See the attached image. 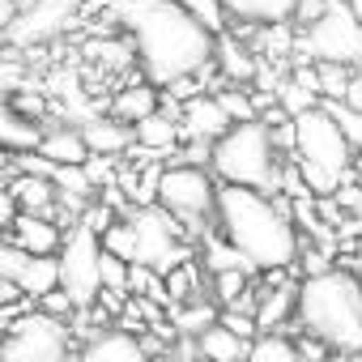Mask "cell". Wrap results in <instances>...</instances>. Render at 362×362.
I'll return each instance as SVG.
<instances>
[{
    "mask_svg": "<svg viewBox=\"0 0 362 362\" xmlns=\"http://www.w3.org/2000/svg\"><path fill=\"white\" fill-rule=\"evenodd\" d=\"M107 13L132 39L141 73L166 90L179 77H201L214 64V35L175 0H111Z\"/></svg>",
    "mask_w": 362,
    "mask_h": 362,
    "instance_id": "cell-1",
    "label": "cell"
},
{
    "mask_svg": "<svg viewBox=\"0 0 362 362\" xmlns=\"http://www.w3.org/2000/svg\"><path fill=\"white\" fill-rule=\"evenodd\" d=\"M214 222H218V235L239 247V256L252 264V273H273V269L298 264L303 235L290 214V197L243 188V184H218Z\"/></svg>",
    "mask_w": 362,
    "mask_h": 362,
    "instance_id": "cell-2",
    "label": "cell"
},
{
    "mask_svg": "<svg viewBox=\"0 0 362 362\" xmlns=\"http://www.w3.org/2000/svg\"><path fill=\"white\" fill-rule=\"evenodd\" d=\"M298 332L320 337L332 354H362V281L345 269L307 273L294 307Z\"/></svg>",
    "mask_w": 362,
    "mask_h": 362,
    "instance_id": "cell-3",
    "label": "cell"
},
{
    "mask_svg": "<svg viewBox=\"0 0 362 362\" xmlns=\"http://www.w3.org/2000/svg\"><path fill=\"white\" fill-rule=\"evenodd\" d=\"M281 166H286V153L273 145V132L260 115L230 124L209 149V170L218 175V184H243V188L277 192Z\"/></svg>",
    "mask_w": 362,
    "mask_h": 362,
    "instance_id": "cell-4",
    "label": "cell"
},
{
    "mask_svg": "<svg viewBox=\"0 0 362 362\" xmlns=\"http://www.w3.org/2000/svg\"><path fill=\"white\" fill-rule=\"evenodd\" d=\"M294 162L307 179L311 197H332L341 188V179L354 175V145L328 107L315 103L294 115Z\"/></svg>",
    "mask_w": 362,
    "mask_h": 362,
    "instance_id": "cell-5",
    "label": "cell"
},
{
    "mask_svg": "<svg viewBox=\"0 0 362 362\" xmlns=\"http://www.w3.org/2000/svg\"><path fill=\"white\" fill-rule=\"evenodd\" d=\"M77 345H73L69 320H56L43 307L18 311L5 324V337H0V358L5 362H60Z\"/></svg>",
    "mask_w": 362,
    "mask_h": 362,
    "instance_id": "cell-6",
    "label": "cell"
},
{
    "mask_svg": "<svg viewBox=\"0 0 362 362\" xmlns=\"http://www.w3.org/2000/svg\"><path fill=\"white\" fill-rule=\"evenodd\" d=\"M214 197H218V175L209 166L179 162L158 175L153 205H162L170 218L184 222V235H201V226L214 218Z\"/></svg>",
    "mask_w": 362,
    "mask_h": 362,
    "instance_id": "cell-7",
    "label": "cell"
},
{
    "mask_svg": "<svg viewBox=\"0 0 362 362\" xmlns=\"http://www.w3.org/2000/svg\"><path fill=\"white\" fill-rule=\"evenodd\" d=\"M294 60H337V64L358 69V60H362V22H358V13L345 0H332L315 22L298 26Z\"/></svg>",
    "mask_w": 362,
    "mask_h": 362,
    "instance_id": "cell-8",
    "label": "cell"
},
{
    "mask_svg": "<svg viewBox=\"0 0 362 362\" xmlns=\"http://www.w3.org/2000/svg\"><path fill=\"white\" fill-rule=\"evenodd\" d=\"M128 222L136 230V260L149 264L153 273H166V269L184 264L192 256L188 235H184V222L170 218L162 205H136L128 214Z\"/></svg>",
    "mask_w": 362,
    "mask_h": 362,
    "instance_id": "cell-9",
    "label": "cell"
},
{
    "mask_svg": "<svg viewBox=\"0 0 362 362\" xmlns=\"http://www.w3.org/2000/svg\"><path fill=\"white\" fill-rule=\"evenodd\" d=\"M56 256H60V290L73 294L77 311L94 307L98 290H103V281H98V256H103L98 230H90L86 222H77L73 235H64V243H60Z\"/></svg>",
    "mask_w": 362,
    "mask_h": 362,
    "instance_id": "cell-10",
    "label": "cell"
},
{
    "mask_svg": "<svg viewBox=\"0 0 362 362\" xmlns=\"http://www.w3.org/2000/svg\"><path fill=\"white\" fill-rule=\"evenodd\" d=\"M69 22H73V0H22L5 35L13 47H39L56 39Z\"/></svg>",
    "mask_w": 362,
    "mask_h": 362,
    "instance_id": "cell-11",
    "label": "cell"
},
{
    "mask_svg": "<svg viewBox=\"0 0 362 362\" xmlns=\"http://www.w3.org/2000/svg\"><path fill=\"white\" fill-rule=\"evenodd\" d=\"M214 69L222 73V81H235V86H252L256 77H260V52L247 43V39H239V35H230L226 26L214 35Z\"/></svg>",
    "mask_w": 362,
    "mask_h": 362,
    "instance_id": "cell-12",
    "label": "cell"
},
{
    "mask_svg": "<svg viewBox=\"0 0 362 362\" xmlns=\"http://www.w3.org/2000/svg\"><path fill=\"white\" fill-rule=\"evenodd\" d=\"M235 119L226 115V107L218 103V94H192L184 98V107H179V132H184V141H218Z\"/></svg>",
    "mask_w": 362,
    "mask_h": 362,
    "instance_id": "cell-13",
    "label": "cell"
},
{
    "mask_svg": "<svg viewBox=\"0 0 362 362\" xmlns=\"http://www.w3.org/2000/svg\"><path fill=\"white\" fill-rule=\"evenodd\" d=\"M77 354L86 362H141L145 358V341L132 328H94V337L86 345H77Z\"/></svg>",
    "mask_w": 362,
    "mask_h": 362,
    "instance_id": "cell-14",
    "label": "cell"
},
{
    "mask_svg": "<svg viewBox=\"0 0 362 362\" xmlns=\"http://www.w3.org/2000/svg\"><path fill=\"white\" fill-rule=\"evenodd\" d=\"M5 239L18 243V247L30 252V256H47V252H60L64 226H60V218H52V214H18V222L9 226Z\"/></svg>",
    "mask_w": 362,
    "mask_h": 362,
    "instance_id": "cell-15",
    "label": "cell"
},
{
    "mask_svg": "<svg viewBox=\"0 0 362 362\" xmlns=\"http://www.w3.org/2000/svg\"><path fill=\"white\" fill-rule=\"evenodd\" d=\"M184 132H179V111H149L132 124V149L141 153H175Z\"/></svg>",
    "mask_w": 362,
    "mask_h": 362,
    "instance_id": "cell-16",
    "label": "cell"
},
{
    "mask_svg": "<svg viewBox=\"0 0 362 362\" xmlns=\"http://www.w3.org/2000/svg\"><path fill=\"white\" fill-rule=\"evenodd\" d=\"M39 136H43V119L26 115L13 98H0V153L39 149Z\"/></svg>",
    "mask_w": 362,
    "mask_h": 362,
    "instance_id": "cell-17",
    "label": "cell"
},
{
    "mask_svg": "<svg viewBox=\"0 0 362 362\" xmlns=\"http://www.w3.org/2000/svg\"><path fill=\"white\" fill-rule=\"evenodd\" d=\"M18 201L22 214H52L60 209V188H56V179L52 175H35V170H18L9 184H5Z\"/></svg>",
    "mask_w": 362,
    "mask_h": 362,
    "instance_id": "cell-18",
    "label": "cell"
},
{
    "mask_svg": "<svg viewBox=\"0 0 362 362\" xmlns=\"http://www.w3.org/2000/svg\"><path fill=\"white\" fill-rule=\"evenodd\" d=\"M162 107V94H158V86L141 73V77H128L119 90H115V98H111V115L115 119H124V124H136L141 115H149V111H158Z\"/></svg>",
    "mask_w": 362,
    "mask_h": 362,
    "instance_id": "cell-19",
    "label": "cell"
},
{
    "mask_svg": "<svg viewBox=\"0 0 362 362\" xmlns=\"http://www.w3.org/2000/svg\"><path fill=\"white\" fill-rule=\"evenodd\" d=\"M81 136L90 145V153H128L132 149V124L115 119V115H90L81 124Z\"/></svg>",
    "mask_w": 362,
    "mask_h": 362,
    "instance_id": "cell-20",
    "label": "cell"
},
{
    "mask_svg": "<svg viewBox=\"0 0 362 362\" xmlns=\"http://www.w3.org/2000/svg\"><path fill=\"white\" fill-rule=\"evenodd\" d=\"M294 307H298V281L256 290V311H252L256 328H286V324H294Z\"/></svg>",
    "mask_w": 362,
    "mask_h": 362,
    "instance_id": "cell-21",
    "label": "cell"
},
{
    "mask_svg": "<svg viewBox=\"0 0 362 362\" xmlns=\"http://www.w3.org/2000/svg\"><path fill=\"white\" fill-rule=\"evenodd\" d=\"M222 13L243 26H264V22H294L298 0H218Z\"/></svg>",
    "mask_w": 362,
    "mask_h": 362,
    "instance_id": "cell-22",
    "label": "cell"
},
{
    "mask_svg": "<svg viewBox=\"0 0 362 362\" xmlns=\"http://www.w3.org/2000/svg\"><path fill=\"white\" fill-rule=\"evenodd\" d=\"M39 153L56 166H69V162H86L90 158V145L81 136V128H69V124H56V128H43L39 136Z\"/></svg>",
    "mask_w": 362,
    "mask_h": 362,
    "instance_id": "cell-23",
    "label": "cell"
},
{
    "mask_svg": "<svg viewBox=\"0 0 362 362\" xmlns=\"http://www.w3.org/2000/svg\"><path fill=\"white\" fill-rule=\"evenodd\" d=\"M56 286H60V256H56V252H47V256H26L22 273H18L22 298L39 303V298H43L47 290H56Z\"/></svg>",
    "mask_w": 362,
    "mask_h": 362,
    "instance_id": "cell-24",
    "label": "cell"
},
{
    "mask_svg": "<svg viewBox=\"0 0 362 362\" xmlns=\"http://www.w3.org/2000/svg\"><path fill=\"white\" fill-rule=\"evenodd\" d=\"M197 345H201V358H218V362H239V358H247V341H243L235 328H226L222 320H214L209 328H201V332H197Z\"/></svg>",
    "mask_w": 362,
    "mask_h": 362,
    "instance_id": "cell-25",
    "label": "cell"
},
{
    "mask_svg": "<svg viewBox=\"0 0 362 362\" xmlns=\"http://www.w3.org/2000/svg\"><path fill=\"white\" fill-rule=\"evenodd\" d=\"M86 56H90V64L103 69V73H128V69L136 64V47H132L128 35H119V39H94V43L86 47Z\"/></svg>",
    "mask_w": 362,
    "mask_h": 362,
    "instance_id": "cell-26",
    "label": "cell"
},
{
    "mask_svg": "<svg viewBox=\"0 0 362 362\" xmlns=\"http://www.w3.org/2000/svg\"><path fill=\"white\" fill-rule=\"evenodd\" d=\"M247 358L252 362H294L298 358V345L290 341L286 328H260L247 341Z\"/></svg>",
    "mask_w": 362,
    "mask_h": 362,
    "instance_id": "cell-27",
    "label": "cell"
},
{
    "mask_svg": "<svg viewBox=\"0 0 362 362\" xmlns=\"http://www.w3.org/2000/svg\"><path fill=\"white\" fill-rule=\"evenodd\" d=\"M218 320V307L214 303H205V298H184V303H179V307H170V324L179 328V332H188V337H197L201 328H209Z\"/></svg>",
    "mask_w": 362,
    "mask_h": 362,
    "instance_id": "cell-28",
    "label": "cell"
},
{
    "mask_svg": "<svg viewBox=\"0 0 362 362\" xmlns=\"http://www.w3.org/2000/svg\"><path fill=\"white\" fill-rule=\"evenodd\" d=\"M315 73H320V103H341V98H345V86H349V77H354V64L315 60Z\"/></svg>",
    "mask_w": 362,
    "mask_h": 362,
    "instance_id": "cell-29",
    "label": "cell"
},
{
    "mask_svg": "<svg viewBox=\"0 0 362 362\" xmlns=\"http://www.w3.org/2000/svg\"><path fill=\"white\" fill-rule=\"evenodd\" d=\"M98 243H103V252H115V256H124V260H136V230H132L128 218H124V222L111 218V222L103 226Z\"/></svg>",
    "mask_w": 362,
    "mask_h": 362,
    "instance_id": "cell-30",
    "label": "cell"
},
{
    "mask_svg": "<svg viewBox=\"0 0 362 362\" xmlns=\"http://www.w3.org/2000/svg\"><path fill=\"white\" fill-rule=\"evenodd\" d=\"M247 277H252V269H218V273H214V298H218L222 307H235V303L252 290Z\"/></svg>",
    "mask_w": 362,
    "mask_h": 362,
    "instance_id": "cell-31",
    "label": "cell"
},
{
    "mask_svg": "<svg viewBox=\"0 0 362 362\" xmlns=\"http://www.w3.org/2000/svg\"><path fill=\"white\" fill-rule=\"evenodd\" d=\"M218 103L226 107V115L239 124V119H256L260 111H256V98H252V90H243V86H235V81H226V90H218Z\"/></svg>",
    "mask_w": 362,
    "mask_h": 362,
    "instance_id": "cell-32",
    "label": "cell"
},
{
    "mask_svg": "<svg viewBox=\"0 0 362 362\" xmlns=\"http://www.w3.org/2000/svg\"><path fill=\"white\" fill-rule=\"evenodd\" d=\"M128 264H132V260H124V256H115V252H103V256H98V281H103V290L124 294V290H128Z\"/></svg>",
    "mask_w": 362,
    "mask_h": 362,
    "instance_id": "cell-33",
    "label": "cell"
},
{
    "mask_svg": "<svg viewBox=\"0 0 362 362\" xmlns=\"http://www.w3.org/2000/svg\"><path fill=\"white\" fill-rule=\"evenodd\" d=\"M328 111H332V119L341 124V132L349 136V145H354V153H362V111H354V107H345V103H324Z\"/></svg>",
    "mask_w": 362,
    "mask_h": 362,
    "instance_id": "cell-34",
    "label": "cell"
},
{
    "mask_svg": "<svg viewBox=\"0 0 362 362\" xmlns=\"http://www.w3.org/2000/svg\"><path fill=\"white\" fill-rule=\"evenodd\" d=\"M35 307H43V311H47V315H56V320H77V303H73V294H69V290H60V286H56V290H47Z\"/></svg>",
    "mask_w": 362,
    "mask_h": 362,
    "instance_id": "cell-35",
    "label": "cell"
},
{
    "mask_svg": "<svg viewBox=\"0 0 362 362\" xmlns=\"http://www.w3.org/2000/svg\"><path fill=\"white\" fill-rule=\"evenodd\" d=\"M175 5H184L192 18H201L209 30H222L226 26V13H222V5H218V0H175Z\"/></svg>",
    "mask_w": 362,
    "mask_h": 362,
    "instance_id": "cell-36",
    "label": "cell"
},
{
    "mask_svg": "<svg viewBox=\"0 0 362 362\" xmlns=\"http://www.w3.org/2000/svg\"><path fill=\"white\" fill-rule=\"evenodd\" d=\"M218 320H222L226 328H235V332H239L243 341H252V337L260 332V328H256V315H252V311H222Z\"/></svg>",
    "mask_w": 362,
    "mask_h": 362,
    "instance_id": "cell-37",
    "label": "cell"
},
{
    "mask_svg": "<svg viewBox=\"0 0 362 362\" xmlns=\"http://www.w3.org/2000/svg\"><path fill=\"white\" fill-rule=\"evenodd\" d=\"M18 214H22V209H18V201H13V192H9V188H0V239H5V235H9V226L18 222Z\"/></svg>",
    "mask_w": 362,
    "mask_h": 362,
    "instance_id": "cell-38",
    "label": "cell"
},
{
    "mask_svg": "<svg viewBox=\"0 0 362 362\" xmlns=\"http://www.w3.org/2000/svg\"><path fill=\"white\" fill-rule=\"evenodd\" d=\"M332 5V0H298L294 5V26H307V22H315L324 9Z\"/></svg>",
    "mask_w": 362,
    "mask_h": 362,
    "instance_id": "cell-39",
    "label": "cell"
},
{
    "mask_svg": "<svg viewBox=\"0 0 362 362\" xmlns=\"http://www.w3.org/2000/svg\"><path fill=\"white\" fill-rule=\"evenodd\" d=\"M345 107H354V111H362V69L349 77V86H345V98H341Z\"/></svg>",
    "mask_w": 362,
    "mask_h": 362,
    "instance_id": "cell-40",
    "label": "cell"
},
{
    "mask_svg": "<svg viewBox=\"0 0 362 362\" xmlns=\"http://www.w3.org/2000/svg\"><path fill=\"white\" fill-rule=\"evenodd\" d=\"M13 298H22V290H18V281H13L5 269H0V307H5V303H13Z\"/></svg>",
    "mask_w": 362,
    "mask_h": 362,
    "instance_id": "cell-41",
    "label": "cell"
},
{
    "mask_svg": "<svg viewBox=\"0 0 362 362\" xmlns=\"http://www.w3.org/2000/svg\"><path fill=\"white\" fill-rule=\"evenodd\" d=\"M13 103H18V107H22L26 115H35V119H43V98H39V94H35V98H30V94H22V98H13Z\"/></svg>",
    "mask_w": 362,
    "mask_h": 362,
    "instance_id": "cell-42",
    "label": "cell"
},
{
    "mask_svg": "<svg viewBox=\"0 0 362 362\" xmlns=\"http://www.w3.org/2000/svg\"><path fill=\"white\" fill-rule=\"evenodd\" d=\"M358 264H362V243H358Z\"/></svg>",
    "mask_w": 362,
    "mask_h": 362,
    "instance_id": "cell-43",
    "label": "cell"
},
{
    "mask_svg": "<svg viewBox=\"0 0 362 362\" xmlns=\"http://www.w3.org/2000/svg\"><path fill=\"white\" fill-rule=\"evenodd\" d=\"M358 69H362V60H358Z\"/></svg>",
    "mask_w": 362,
    "mask_h": 362,
    "instance_id": "cell-44",
    "label": "cell"
}]
</instances>
